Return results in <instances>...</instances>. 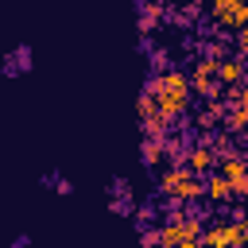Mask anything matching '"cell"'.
Segmentation results:
<instances>
[{"label":"cell","mask_w":248,"mask_h":248,"mask_svg":"<svg viewBox=\"0 0 248 248\" xmlns=\"http://www.w3.org/2000/svg\"><path fill=\"white\" fill-rule=\"evenodd\" d=\"M27 58H31V50H27V46H19L16 54H8V58H4V66H0V70H4V74H16V70H27V66H31Z\"/></svg>","instance_id":"6da1fadb"}]
</instances>
